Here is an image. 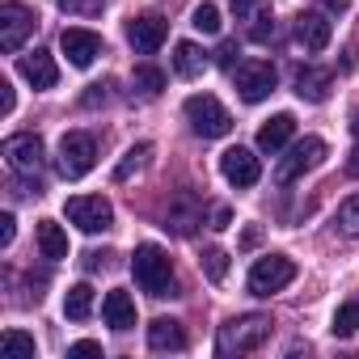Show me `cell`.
I'll return each instance as SVG.
<instances>
[{
	"label": "cell",
	"instance_id": "obj_1",
	"mask_svg": "<svg viewBox=\"0 0 359 359\" xmlns=\"http://www.w3.org/2000/svg\"><path fill=\"white\" fill-rule=\"evenodd\" d=\"M131 275H135V283H140L148 296H169V292H173V266H169V254H165L156 241L135 245V254H131Z\"/></svg>",
	"mask_w": 359,
	"mask_h": 359
},
{
	"label": "cell",
	"instance_id": "obj_2",
	"mask_svg": "<svg viewBox=\"0 0 359 359\" xmlns=\"http://www.w3.org/2000/svg\"><path fill=\"white\" fill-rule=\"evenodd\" d=\"M266 338H271V317L266 313H250V317H233L220 330L216 351L220 355H245V351H258Z\"/></svg>",
	"mask_w": 359,
	"mask_h": 359
},
{
	"label": "cell",
	"instance_id": "obj_3",
	"mask_svg": "<svg viewBox=\"0 0 359 359\" xmlns=\"http://www.w3.org/2000/svg\"><path fill=\"white\" fill-rule=\"evenodd\" d=\"M182 110H187V123L195 127V135H203V140H220V135L233 131V114L212 93H191Z\"/></svg>",
	"mask_w": 359,
	"mask_h": 359
},
{
	"label": "cell",
	"instance_id": "obj_4",
	"mask_svg": "<svg viewBox=\"0 0 359 359\" xmlns=\"http://www.w3.org/2000/svg\"><path fill=\"white\" fill-rule=\"evenodd\" d=\"M93 165H97V144H93V135L68 131V135L60 140V152H55L60 177H64V182H81V177H85Z\"/></svg>",
	"mask_w": 359,
	"mask_h": 359
},
{
	"label": "cell",
	"instance_id": "obj_5",
	"mask_svg": "<svg viewBox=\"0 0 359 359\" xmlns=\"http://www.w3.org/2000/svg\"><path fill=\"white\" fill-rule=\"evenodd\" d=\"M325 140L321 135H304V140H296L292 148H287V156L279 161V169H275V182L279 187H287V182H296V177H304L309 169H317L321 161H325Z\"/></svg>",
	"mask_w": 359,
	"mask_h": 359
},
{
	"label": "cell",
	"instance_id": "obj_6",
	"mask_svg": "<svg viewBox=\"0 0 359 359\" xmlns=\"http://www.w3.org/2000/svg\"><path fill=\"white\" fill-rule=\"evenodd\" d=\"M292 279H296V262L283 258V254H271V258H258V262L250 266L245 287H250V296H275V292H283Z\"/></svg>",
	"mask_w": 359,
	"mask_h": 359
},
{
	"label": "cell",
	"instance_id": "obj_7",
	"mask_svg": "<svg viewBox=\"0 0 359 359\" xmlns=\"http://www.w3.org/2000/svg\"><path fill=\"white\" fill-rule=\"evenodd\" d=\"M64 216H68L81 233H106L110 220H114V208H110V199H102V195H72V199L64 203Z\"/></svg>",
	"mask_w": 359,
	"mask_h": 359
},
{
	"label": "cell",
	"instance_id": "obj_8",
	"mask_svg": "<svg viewBox=\"0 0 359 359\" xmlns=\"http://www.w3.org/2000/svg\"><path fill=\"white\" fill-rule=\"evenodd\" d=\"M275 81H279V72H275L271 60H250V64L237 68V93H241V102H250V106L266 102V97L275 93Z\"/></svg>",
	"mask_w": 359,
	"mask_h": 359
},
{
	"label": "cell",
	"instance_id": "obj_9",
	"mask_svg": "<svg viewBox=\"0 0 359 359\" xmlns=\"http://www.w3.org/2000/svg\"><path fill=\"white\" fill-rule=\"evenodd\" d=\"M34 13L22 5V0H9L0 5V51H18L26 43V34H34Z\"/></svg>",
	"mask_w": 359,
	"mask_h": 359
},
{
	"label": "cell",
	"instance_id": "obj_10",
	"mask_svg": "<svg viewBox=\"0 0 359 359\" xmlns=\"http://www.w3.org/2000/svg\"><path fill=\"white\" fill-rule=\"evenodd\" d=\"M220 173H224V182L229 187H237V191H250V187H258V177H262V165H258V156L250 152V148H229L224 156H220Z\"/></svg>",
	"mask_w": 359,
	"mask_h": 359
},
{
	"label": "cell",
	"instance_id": "obj_11",
	"mask_svg": "<svg viewBox=\"0 0 359 359\" xmlns=\"http://www.w3.org/2000/svg\"><path fill=\"white\" fill-rule=\"evenodd\" d=\"M5 161L13 173H39L43 169V140L34 131H22V135H9L5 140Z\"/></svg>",
	"mask_w": 359,
	"mask_h": 359
},
{
	"label": "cell",
	"instance_id": "obj_12",
	"mask_svg": "<svg viewBox=\"0 0 359 359\" xmlns=\"http://www.w3.org/2000/svg\"><path fill=\"white\" fill-rule=\"evenodd\" d=\"M60 51L68 55L72 68H89V64L102 55V39H97L93 30H85V26H68V30L60 34Z\"/></svg>",
	"mask_w": 359,
	"mask_h": 359
},
{
	"label": "cell",
	"instance_id": "obj_13",
	"mask_svg": "<svg viewBox=\"0 0 359 359\" xmlns=\"http://www.w3.org/2000/svg\"><path fill=\"white\" fill-rule=\"evenodd\" d=\"M330 39H334V26H330L325 9H309V13L296 18V43H300L304 51H325Z\"/></svg>",
	"mask_w": 359,
	"mask_h": 359
},
{
	"label": "cell",
	"instance_id": "obj_14",
	"mask_svg": "<svg viewBox=\"0 0 359 359\" xmlns=\"http://www.w3.org/2000/svg\"><path fill=\"white\" fill-rule=\"evenodd\" d=\"M165 34H169V26H165L156 13H148V18H131V22H127V43H131L140 55H152V51L165 43Z\"/></svg>",
	"mask_w": 359,
	"mask_h": 359
},
{
	"label": "cell",
	"instance_id": "obj_15",
	"mask_svg": "<svg viewBox=\"0 0 359 359\" xmlns=\"http://www.w3.org/2000/svg\"><path fill=\"white\" fill-rule=\"evenodd\" d=\"M296 135V118L287 114V110H279V114H271L262 127H258V152H266V156H275V152H283L287 148V140Z\"/></svg>",
	"mask_w": 359,
	"mask_h": 359
},
{
	"label": "cell",
	"instance_id": "obj_16",
	"mask_svg": "<svg viewBox=\"0 0 359 359\" xmlns=\"http://www.w3.org/2000/svg\"><path fill=\"white\" fill-rule=\"evenodd\" d=\"M18 72H22L34 89H55V85H60V68H55V60H51L47 51H30V55H22Z\"/></svg>",
	"mask_w": 359,
	"mask_h": 359
},
{
	"label": "cell",
	"instance_id": "obj_17",
	"mask_svg": "<svg viewBox=\"0 0 359 359\" xmlns=\"http://www.w3.org/2000/svg\"><path fill=\"white\" fill-rule=\"evenodd\" d=\"M330 85H334V76H330L325 68H313V64H304V68L296 72V93H300V102H313V106H321V102L330 97Z\"/></svg>",
	"mask_w": 359,
	"mask_h": 359
},
{
	"label": "cell",
	"instance_id": "obj_18",
	"mask_svg": "<svg viewBox=\"0 0 359 359\" xmlns=\"http://www.w3.org/2000/svg\"><path fill=\"white\" fill-rule=\"evenodd\" d=\"M148 346H152V351H182V346H187V330H182V321L156 317V321L148 325Z\"/></svg>",
	"mask_w": 359,
	"mask_h": 359
},
{
	"label": "cell",
	"instance_id": "obj_19",
	"mask_svg": "<svg viewBox=\"0 0 359 359\" xmlns=\"http://www.w3.org/2000/svg\"><path fill=\"white\" fill-rule=\"evenodd\" d=\"M102 317H106V325L110 330H131L135 325V300L127 296V292H106V300H102Z\"/></svg>",
	"mask_w": 359,
	"mask_h": 359
},
{
	"label": "cell",
	"instance_id": "obj_20",
	"mask_svg": "<svg viewBox=\"0 0 359 359\" xmlns=\"http://www.w3.org/2000/svg\"><path fill=\"white\" fill-rule=\"evenodd\" d=\"M203 68H208V55H203V47H195V43H177V47H173V72L182 76V81H195V76H203Z\"/></svg>",
	"mask_w": 359,
	"mask_h": 359
},
{
	"label": "cell",
	"instance_id": "obj_21",
	"mask_svg": "<svg viewBox=\"0 0 359 359\" xmlns=\"http://www.w3.org/2000/svg\"><path fill=\"white\" fill-rule=\"evenodd\" d=\"M39 250H43V258H51V262L68 258V233H64V224L39 220Z\"/></svg>",
	"mask_w": 359,
	"mask_h": 359
},
{
	"label": "cell",
	"instance_id": "obj_22",
	"mask_svg": "<svg viewBox=\"0 0 359 359\" xmlns=\"http://www.w3.org/2000/svg\"><path fill=\"white\" fill-rule=\"evenodd\" d=\"M89 313H93V287H89V283H72L68 296H64V317L85 321Z\"/></svg>",
	"mask_w": 359,
	"mask_h": 359
},
{
	"label": "cell",
	"instance_id": "obj_23",
	"mask_svg": "<svg viewBox=\"0 0 359 359\" xmlns=\"http://www.w3.org/2000/svg\"><path fill=\"white\" fill-rule=\"evenodd\" d=\"M330 330H334V338H355V334H359V300L338 304V313H334Z\"/></svg>",
	"mask_w": 359,
	"mask_h": 359
},
{
	"label": "cell",
	"instance_id": "obj_24",
	"mask_svg": "<svg viewBox=\"0 0 359 359\" xmlns=\"http://www.w3.org/2000/svg\"><path fill=\"white\" fill-rule=\"evenodd\" d=\"M0 351H5L9 359H34V338L22 334V330H5V338H0Z\"/></svg>",
	"mask_w": 359,
	"mask_h": 359
},
{
	"label": "cell",
	"instance_id": "obj_25",
	"mask_svg": "<svg viewBox=\"0 0 359 359\" xmlns=\"http://www.w3.org/2000/svg\"><path fill=\"white\" fill-rule=\"evenodd\" d=\"M338 233L342 237H359V195L338 203Z\"/></svg>",
	"mask_w": 359,
	"mask_h": 359
},
{
	"label": "cell",
	"instance_id": "obj_26",
	"mask_svg": "<svg viewBox=\"0 0 359 359\" xmlns=\"http://www.w3.org/2000/svg\"><path fill=\"white\" fill-rule=\"evenodd\" d=\"M191 26H195L199 34H220V9L212 5V0H203V5L191 13Z\"/></svg>",
	"mask_w": 359,
	"mask_h": 359
},
{
	"label": "cell",
	"instance_id": "obj_27",
	"mask_svg": "<svg viewBox=\"0 0 359 359\" xmlns=\"http://www.w3.org/2000/svg\"><path fill=\"white\" fill-rule=\"evenodd\" d=\"M131 81H135V89H140L144 97H156V93L165 89V72H161V68H148V64H144V68H135V76H131Z\"/></svg>",
	"mask_w": 359,
	"mask_h": 359
},
{
	"label": "cell",
	"instance_id": "obj_28",
	"mask_svg": "<svg viewBox=\"0 0 359 359\" xmlns=\"http://www.w3.org/2000/svg\"><path fill=\"white\" fill-rule=\"evenodd\" d=\"M148 152H152L148 144H135V148H127V152H123V161L114 165V177H118V182H127V177L144 165V156H148Z\"/></svg>",
	"mask_w": 359,
	"mask_h": 359
},
{
	"label": "cell",
	"instance_id": "obj_29",
	"mask_svg": "<svg viewBox=\"0 0 359 359\" xmlns=\"http://www.w3.org/2000/svg\"><path fill=\"white\" fill-rule=\"evenodd\" d=\"M245 30H250V39H254V43H271V39H275V13H271V5H266V9L245 26Z\"/></svg>",
	"mask_w": 359,
	"mask_h": 359
},
{
	"label": "cell",
	"instance_id": "obj_30",
	"mask_svg": "<svg viewBox=\"0 0 359 359\" xmlns=\"http://www.w3.org/2000/svg\"><path fill=\"white\" fill-rule=\"evenodd\" d=\"M203 271H208V279H212V283H220V279L229 275V254H224V250H216V245H212V250H203Z\"/></svg>",
	"mask_w": 359,
	"mask_h": 359
},
{
	"label": "cell",
	"instance_id": "obj_31",
	"mask_svg": "<svg viewBox=\"0 0 359 359\" xmlns=\"http://www.w3.org/2000/svg\"><path fill=\"white\" fill-rule=\"evenodd\" d=\"M55 5H60L64 13H76V18H93L106 0H55Z\"/></svg>",
	"mask_w": 359,
	"mask_h": 359
},
{
	"label": "cell",
	"instance_id": "obj_32",
	"mask_svg": "<svg viewBox=\"0 0 359 359\" xmlns=\"http://www.w3.org/2000/svg\"><path fill=\"white\" fill-rule=\"evenodd\" d=\"M262 9H266V0H233V13H237V22H245V26H250Z\"/></svg>",
	"mask_w": 359,
	"mask_h": 359
},
{
	"label": "cell",
	"instance_id": "obj_33",
	"mask_svg": "<svg viewBox=\"0 0 359 359\" xmlns=\"http://www.w3.org/2000/svg\"><path fill=\"white\" fill-rule=\"evenodd\" d=\"M13 233H18V220H13V212H5V216H0V245H13Z\"/></svg>",
	"mask_w": 359,
	"mask_h": 359
},
{
	"label": "cell",
	"instance_id": "obj_34",
	"mask_svg": "<svg viewBox=\"0 0 359 359\" xmlns=\"http://www.w3.org/2000/svg\"><path fill=\"white\" fill-rule=\"evenodd\" d=\"M351 135H355V148H351V161H346V169H351V177H359V114L351 118Z\"/></svg>",
	"mask_w": 359,
	"mask_h": 359
},
{
	"label": "cell",
	"instance_id": "obj_35",
	"mask_svg": "<svg viewBox=\"0 0 359 359\" xmlns=\"http://www.w3.org/2000/svg\"><path fill=\"white\" fill-rule=\"evenodd\" d=\"M216 64H220V68H233V64H237V43H220Z\"/></svg>",
	"mask_w": 359,
	"mask_h": 359
},
{
	"label": "cell",
	"instance_id": "obj_36",
	"mask_svg": "<svg viewBox=\"0 0 359 359\" xmlns=\"http://www.w3.org/2000/svg\"><path fill=\"white\" fill-rule=\"evenodd\" d=\"M68 355H102V342L81 338V342H72V346H68Z\"/></svg>",
	"mask_w": 359,
	"mask_h": 359
},
{
	"label": "cell",
	"instance_id": "obj_37",
	"mask_svg": "<svg viewBox=\"0 0 359 359\" xmlns=\"http://www.w3.org/2000/svg\"><path fill=\"white\" fill-rule=\"evenodd\" d=\"M0 114H13V85L0 81Z\"/></svg>",
	"mask_w": 359,
	"mask_h": 359
},
{
	"label": "cell",
	"instance_id": "obj_38",
	"mask_svg": "<svg viewBox=\"0 0 359 359\" xmlns=\"http://www.w3.org/2000/svg\"><path fill=\"white\" fill-rule=\"evenodd\" d=\"M229 224H233V212L229 208H216L212 212V229H229Z\"/></svg>",
	"mask_w": 359,
	"mask_h": 359
},
{
	"label": "cell",
	"instance_id": "obj_39",
	"mask_svg": "<svg viewBox=\"0 0 359 359\" xmlns=\"http://www.w3.org/2000/svg\"><path fill=\"white\" fill-rule=\"evenodd\" d=\"M321 9H325V13H346L351 0H321Z\"/></svg>",
	"mask_w": 359,
	"mask_h": 359
}]
</instances>
